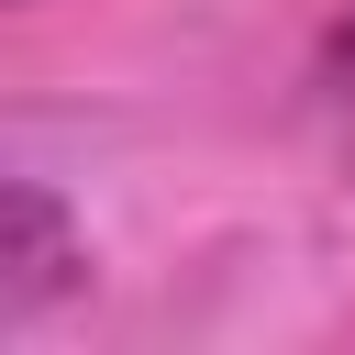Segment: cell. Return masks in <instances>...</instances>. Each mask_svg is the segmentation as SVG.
<instances>
[{
	"label": "cell",
	"instance_id": "obj_1",
	"mask_svg": "<svg viewBox=\"0 0 355 355\" xmlns=\"http://www.w3.org/2000/svg\"><path fill=\"white\" fill-rule=\"evenodd\" d=\"M78 277H89V255H78L67 200H44L33 178H0V333L11 322H44Z\"/></svg>",
	"mask_w": 355,
	"mask_h": 355
},
{
	"label": "cell",
	"instance_id": "obj_2",
	"mask_svg": "<svg viewBox=\"0 0 355 355\" xmlns=\"http://www.w3.org/2000/svg\"><path fill=\"white\" fill-rule=\"evenodd\" d=\"M322 89H333V100H344V111H355V22H344V33H333V55H322Z\"/></svg>",
	"mask_w": 355,
	"mask_h": 355
}]
</instances>
